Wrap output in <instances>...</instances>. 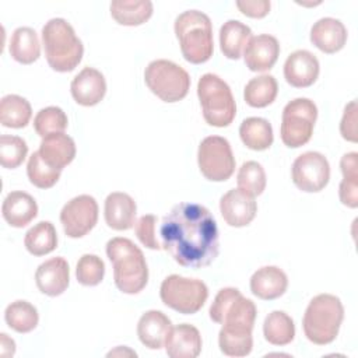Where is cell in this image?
Listing matches in <instances>:
<instances>
[{
    "instance_id": "1",
    "label": "cell",
    "mask_w": 358,
    "mask_h": 358,
    "mask_svg": "<svg viewBox=\"0 0 358 358\" xmlns=\"http://www.w3.org/2000/svg\"><path fill=\"white\" fill-rule=\"evenodd\" d=\"M161 246L176 263L190 268L210 266L220 252L215 218L201 204L179 203L162 218Z\"/></svg>"
},
{
    "instance_id": "2",
    "label": "cell",
    "mask_w": 358,
    "mask_h": 358,
    "mask_svg": "<svg viewBox=\"0 0 358 358\" xmlns=\"http://www.w3.org/2000/svg\"><path fill=\"white\" fill-rule=\"evenodd\" d=\"M210 319L222 324L218 345L227 357H246L253 348L252 330L256 320L253 301L245 298L238 288L227 287L218 291L211 306Z\"/></svg>"
},
{
    "instance_id": "3",
    "label": "cell",
    "mask_w": 358,
    "mask_h": 358,
    "mask_svg": "<svg viewBox=\"0 0 358 358\" xmlns=\"http://www.w3.org/2000/svg\"><path fill=\"white\" fill-rule=\"evenodd\" d=\"M106 255L113 264L115 285L123 294H138L148 282V267L138 246L127 238H112L106 243Z\"/></svg>"
},
{
    "instance_id": "4",
    "label": "cell",
    "mask_w": 358,
    "mask_h": 358,
    "mask_svg": "<svg viewBox=\"0 0 358 358\" xmlns=\"http://www.w3.org/2000/svg\"><path fill=\"white\" fill-rule=\"evenodd\" d=\"M42 43L46 62L55 71H73L83 59V42L64 18H52L43 25Z\"/></svg>"
},
{
    "instance_id": "5",
    "label": "cell",
    "mask_w": 358,
    "mask_h": 358,
    "mask_svg": "<svg viewBox=\"0 0 358 358\" xmlns=\"http://www.w3.org/2000/svg\"><path fill=\"white\" fill-rule=\"evenodd\" d=\"M175 34L183 57L193 64L210 60L214 52L213 25L207 14L199 10H187L175 20Z\"/></svg>"
},
{
    "instance_id": "6",
    "label": "cell",
    "mask_w": 358,
    "mask_h": 358,
    "mask_svg": "<svg viewBox=\"0 0 358 358\" xmlns=\"http://www.w3.org/2000/svg\"><path fill=\"white\" fill-rule=\"evenodd\" d=\"M344 319V306L338 296L319 294L306 306L302 327L306 338L316 345H326L336 340Z\"/></svg>"
},
{
    "instance_id": "7",
    "label": "cell",
    "mask_w": 358,
    "mask_h": 358,
    "mask_svg": "<svg viewBox=\"0 0 358 358\" xmlns=\"http://www.w3.org/2000/svg\"><path fill=\"white\" fill-rule=\"evenodd\" d=\"M197 96L204 120L214 127H225L236 115V105L229 85L217 74L206 73L199 78Z\"/></svg>"
},
{
    "instance_id": "8",
    "label": "cell",
    "mask_w": 358,
    "mask_h": 358,
    "mask_svg": "<svg viewBox=\"0 0 358 358\" xmlns=\"http://www.w3.org/2000/svg\"><path fill=\"white\" fill-rule=\"evenodd\" d=\"M144 81L148 90L164 102L183 99L190 88V76L179 64L158 59L148 63L144 70Z\"/></svg>"
},
{
    "instance_id": "9",
    "label": "cell",
    "mask_w": 358,
    "mask_h": 358,
    "mask_svg": "<svg viewBox=\"0 0 358 358\" xmlns=\"http://www.w3.org/2000/svg\"><path fill=\"white\" fill-rule=\"evenodd\" d=\"M159 296L168 308L183 315H193L206 303L208 288L199 278L171 274L162 281Z\"/></svg>"
},
{
    "instance_id": "10",
    "label": "cell",
    "mask_w": 358,
    "mask_h": 358,
    "mask_svg": "<svg viewBox=\"0 0 358 358\" xmlns=\"http://www.w3.org/2000/svg\"><path fill=\"white\" fill-rule=\"evenodd\" d=\"M317 119V108L309 98H295L289 101L281 116L280 136L282 143L289 148H298L306 144Z\"/></svg>"
},
{
    "instance_id": "11",
    "label": "cell",
    "mask_w": 358,
    "mask_h": 358,
    "mask_svg": "<svg viewBox=\"0 0 358 358\" xmlns=\"http://www.w3.org/2000/svg\"><path fill=\"white\" fill-rule=\"evenodd\" d=\"M197 164L203 176L211 182L229 179L235 171V157L229 141L221 136H208L201 140Z\"/></svg>"
},
{
    "instance_id": "12",
    "label": "cell",
    "mask_w": 358,
    "mask_h": 358,
    "mask_svg": "<svg viewBox=\"0 0 358 358\" xmlns=\"http://www.w3.org/2000/svg\"><path fill=\"white\" fill-rule=\"evenodd\" d=\"M294 185L306 193L323 190L330 179L327 158L317 151H306L298 155L291 168Z\"/></svg>"
},
{
    "instance_id": "13",
    "label": "cell",
    "mask_w": 358,
    "mask_h": 358,
    "mask_svg": "<svg viewBox=\"0 0 358 358\" xmlns=\"http://www.w3.org/2000/svg\"><path fill=\"white\" fill-rule=\"evenodd\" d=\"M98 221V203L90 194H80L69 200L60 211V222L70 238H83Z\"/></svg>"
},
{
    "instance_id": "14",
    "label": "cell",
    "mask_w": 358,
    "mask_h": 358,
    "mask_svg": "<svg viewBox=\"0 0 358 358\" xmlns=\"http://www.w3.org/2000/svg\"><path fill=\"white\" fill-rule=\"evenodd\" d=\"M220 211L229 227L241 228L249 225L257 213L255 196L242 189L228 190L220 200Z\"/></svg>"
},
{
    "instance_id": "15",
    "label": "cell",
    "mask_w": 358,
    "mask_h": 358,
    "mask_svg": "<svg viewBox=\"0 0 358 358\" xmlns=\"http://www.w3.org/2000/svg\"><path fill=\"white\" fill-rule=\"evenodd\" d=\"M319 71L317 57L305 49L292 52L284 63L285 81L295 88L310 87L317 80Z\"/></svg>"
},
{
    "instance_id": "16",
    "label": "cell",
    "mask_w": 358,
    "mask_h": 358,
    "mask_svg": "<svg viewBox=\"0 0 358 358\" xmlns=\"http://www.w3.org/2000/svg\"><path fill=\"white\" fill-rule=\"evenodd\" d=\"M38 289L48 296L62 295L70 282V268L66 259L57 256L41 263L35 271Z\"/></svg>"
},
{
    "instance_id": "17",
    "label": "cell",
    "mask_w": 358,
    "mask_h": 358,
    "mask_svg": "<svg viewBox=\"0 0 358 358\" xmlns=\"http://www.w3.org/2000/svg\"><path fill=\"white\" fill-rule=\"evenodd\" d=\"M280 56V43L275 36L260 34L252 36L243 50V60L250 71L270 70Z\"/></svg>"
},
{
    "instance_id": "18",
    "label": "cell",
    "mask_w": 358,
    "mask_h": 358,
    "mask_svg": "<svg viewBox=\"0 0 358 358\" xmlns=\"http://www.w3.org/2000/svg\"><path fill=\"white\" fill-rule=\"evenodd\" d=\"M70 91L74 101L83 106L99 103L106 94L103 74L94 67H84L71 81Z\"/></svg>"
},
{
    "instance_id": "19",
    "label": "cell",
    "mask_w": 358,
    "mask_h": 358,
    "mask_svg": "<svg viewBox=\"0 0 358 358\" xmlns=\"http://www.w3.org/2000/svg\"><path fill=\"white\" fill-rule=\"evenodd\" d=\"M136 201L127 193L113 192L105 199V221L115 231L130 229L136 224Z\"/></svg>"
},
{
    "instance_id": "20",
    "label": "cell",
    "mask_w": 358,
    "mask_h": 358,
    "mask_svg": "<svg viewBox=\"0 0 358 358\" xmlns=\"http://www.w3.org/2000/svg\"><path fill=\"white\" fill-rule=\"evenodd\" d=\"M171 319L161 310H147L137 323V336L143 345L150 350H159L165 345L172 330Z\"/></svg>"
},
{
    "instance_id": "21",
    "label": "cell",
    "mask_w": 358,
    "mask_h": 358,
    "mask_svg": "<svg viewBox=\"0 0 358 358\" xmlns=\"http://www.w3.org/2000/svg\"><path fill=\"white\" fill-rule=\"evenodd\" d=\"M200 331L189 323L172 327L165 341V351L171 358H196L201 352Z\"/></svg>"
},
{
    "instance_id": "22",
    "label": "cell",
    "mask_w": 358,
    "mask_h": 358,
    "mask_svg": "<svg viewBox=\"0 0 358 358\" xmlns=\"http://www.w3.org/2000/svg\"><path fill=\"white\" fill-rule=\"evenodd\" d=\"M347 28L340 20L324 17L317 20L310 29V42L324 53L341 50L347 42Z\"/></svg>"
},
{
    "instance_id": "23",
    "label": "cell",
    "mask_w": 358,
    "mask_h": 358,
    "mask_svg": "<svg viewBox=\"0 0 358 358\" xmlns=\"http://www.w3.org/2000/svg\"><path fill=\"white\" fill-rule=\"evenodd\" d=\"M287 287L288 277L277 266L260 267L250 277V291L260 299H277L284 295Z\"/></svg>"
},
{
    "instance_id": "24",
    "label": "cell",
    "mask_w": 358,
    "mask_h": 358,
    "mask_svg": "<svg viewBox=\"0 0 358 358\" xmlns=\"http://www.w3.org/2000/svg\"><path fill=\"white\" fill-rule=\"evenodd\" d=\"M3 218L14 228H22L28 225L38 214L36 200L21 190L10 192L1 206Z\"/></svg>"
},
{
    "instance_id": "25",
    "label": "cell",
    "mask_w": 358,
    "mask_h": 358,
    "mask_svg": "<svg viewBox=\"0 0 358 358\" xmlns=\"http://www.w3.org/2000/svg\"><path fill=\"white\" fill-rule=\"evenodd\" d=\"M38 151L49 165L63 169L76 157V143L64 133H52L42 137Z\"/></svg>"
},
{
    "instance_id": "26",
    "label": "cell",
    "mask_w": 358,
    "mask_h": 358,
    "mask_svg": "<svg viewBox=\"0 0 358 358\" xmlns=\"http://www.w3.org/2000/svg\"><path fill=\"white\" fill-rule=\"evenodd\" d=\"M252 38V29L238 21L228 20L220 28V48L225 57L236 60L245 50L249 39Z\"/></svg>"
},
{
    "instance_id": "27",
    "label": "cell",
    "mask_w": 358,
    "mask_h": 358,
    "mask_svg": "<svg viewBox=\"0 0 358 358\" xmlns=\"http://www.w3.org/2000/svg\"><path fill=\"white\" fill-rule=\"evenodd\" d=\"M8 52L10 56L21 64L36 62L41 56V43L35 29L29 27L17 28L11 35Z\"/></svg>"
},
{
    "instance_id": "28",
    "label": "cell",
    "mask_w": 358,
    "mask_h": 358,
    "mask_svg": "<svg viewBox=\"0 0 358 358\" xmlns=\"http://www.w3.org/2000/svg\"><path fill=\"white\" fill-rule=\"evenodd\" d=\"M152 10L150 0H115L110 3L112 18L126 27L144 24L152 15Z\"/></svg>"
},
{
    "instance_id": "29",
    "label": "cell",
    "mask_w": 358,
    "mask_h": 358,
    "mask_svg": "<svg viewBox=\"0 0 358 358\" xmlns=\"http://www.w3.org/2000/svg\"><path fill=\"white\" fill-rule=\"evenodd\" d=\"M242 143L253 151H264L270 148L274 140L273 127L263 117H248L239 126Z\"/></svg>"
},
{
    "instance_id": "30",
    "label": "cell",
    "mask_w": 358,
    "mask_h": 358,
    "mask_svg": "<svg viewBox=\"0 0 358 358\" xmlns=\"http://www.w3.org/2000/svg\"><path fill=\"white\" fill-rule=\"evenodd\" d=\"M32 116L31 103L15 94H8L0 101V123L4 127H25Z\"/></svg>"
},
{
    "instance_id": "31",
    "label": "cell",
    "mask_w": 358,
    "mask_h": 358,
    "mask_svg": "<svg viewBox=\"0 0 358 358\" xmlns=\"http://www.w3.org/2000/svg\"><path fill=\"white\" fill-rule=\"evenodd\" d=\"M27 250L34 256H45L57 248V232L50 221H41L29 228L24 238Z\"/></svg>"
},
{
    "instance_id": "32",
    "label": "cell",
    "mask_w": 358,
    "mask_h": 358,
    "mask_svg": "<svg viewBox=\"0 0 358 358\" xmlns=\"http://www.w3.org/2000/svg\"><path fill=\"white\" fill-rule=\"evenodd\" d=\"M278 92L277 80L271 74H262L252 78L243 91L245 102L252 108H266L274 102Z\"/></svg>"
},
{
    "instance_id": "33",
    "label": "cell",
    "mask_w": 358,
    "mask_h": 358,
    "mask_svg": "<svg viewBox=\"0 0 358 358\" xmlns=\"http://www.w3.org/2000/svg\"><path fill=\"white\" fill-rule=\"evenodd\" d=\"M263 334L273 345H287L295 337L294 320L282 310H273L264 319Z\"/></svg>"
},
{
    "instance_id": "34",
    "label": "cell",
    "mask_w": 358,
    "mask_h": 358,
    "mask_svg": "<svg viewBox=\"0 0 358 358\" xmlns=\"http://www.w3.org/2000/svg\"><path fill=\"white\" fill-rule=\"evenodd\" d=\"M6 323L10 329L17 333H29L32 331L39 322V315L36 308L28 301H14L11 302L4 312Z\"/></svg>"
},
{
    "instance_id": "35",
    "label": "cell",
    "mask_w": 358,
    "mask_h": 358,
    "mask_svg": "<svg viewBox=\"0 0 358 358\" xmlns=\"http://www.w3.org/2000/svg\"><path fill=\"white\" fill-rule=\"evenodd\" d=\"M62 173V169L53 168L49 165L39 154V151H35L27 164V175L29 182L39 187V189H49L56 185Z\"/></svg>"
},
{
    "instance_id": "36",
    "label": "cell",
    "mask_w": 358,
    "mask_h": 358,
    "mask_svg": "<svg viewBox=\"0 0 358 358\" xmlns=\"http://www.w3.org/2000/svg\"><path fill=\"white\" fill-rule=\"evenodd\" d=\"M238 187L252 196H260L266 189V172L264 168L256 161H246L236 175Z\"/></svg>"
},
{
    "instance_id": "37",
    "label": "cell",
    "mask_w": 358,
    "mask_h": 358,
    "mask_svg": "<svg viewBox=\"0 0 358 358\" xmlns=\"http://www.w3.org/2000/svg\"><path fill=\"white\" fill-rule=\"evenodd\" d=\"M67 123V116L59 106L43 108L34 117V129L41 137L52 133H63Z\"/></svg>"
},
{
    "instance_id": "38",
    "label": "cell",
    "mask_w": 358,
    "mask_h": 358,
    "mask_svg": "<svg viewBox=\"0 0 358 358\" xmlns=\"http://www.w3.org/2000/svg\"><path fill=\"white\" fill-rule=\"evenodd\" d=\"M28 154V145L18 136L3 134L0 137V164L3 168L14 169L20 166Z\"/></svg>"
},
{
    "instance_id": "39",
    "label": "cell",
    "mask_w": 358,
    "mask_h": 358,
    "mask_svg": "<svg viewBox=\"0 0 358 358\" xmlns=\"http://www.w3.org/2000/svg\"><path fill=\"white\" fill-rule=\"evenodd\" d=\"M105 275V263L103 260L92 253L83 255L76 266V277L81 285L95 287L98 285Z\"/></svg>"
},
{
    "instance_id": "40",
    "label": "cell",
    "mask_w": 358,
    "mask_h": 358,
    "mask_svg": "<svg viewBox=\"0 0 358 358\" xmlns=\"http://www.w3.org/2000/svg\"><path fill=\"white\" fill-rule=\"evenodd\" d=\"M155 224H157V217L154 214H144L134 224V232L138 241L145 248L152 250H158L162 248L155 236Z\"/></svg>"
},
{
    "instance_id": "41",
    "label": "cell",
    "mask_w": 358,
    "mask_h": 358,
    "mask_svg": "<svg viewBox=\"0 0 358 358\" xmlns=\"http://www.w3.org/2000/svg\"><path fill=\"white\" fill-rule=\"evenodd\" d=\"M340 133L344 140L357 143L358 134H357V101H351L345 105L344 113L340 123Z\"/></svg>"
},
{
    "instance_id": "42",
    "label": "cell",
    "mask_w": 358,
    "mask_h": 358,
    "mask_svg": "<svg viewBox=\"0 0 358 358\" xmlns=\"http://www.w3.org/2000/svg\"><path fill=\"white\" fill-rule=\"evenodd\" d=\"M238 10L250 18H263L270 13L271 3L268 0H239L236 1Z\"/></svg>"
},
{
    "instance_id": "43",
    "label": "cell",
    "mask_w": 358,
    "mask_h": 358,
    "mask_svg": "<svg viewBox=\"0 0 358 358\" xmlns=\"http://www.w3.org/2000/svg\"><path fill=\"white\" fill-rule=\"evenodd\" d=\"M338 196H340V201L344 206L350 208H357L358 207V180L343 178L338 187Z\"/></svg>"
},
{
    "instance_id": "44",
    "label": "cell",
    "mask_w": 358,
    "mask_h": 358,
    "mask_svg": "<svg viewBox=\"0 0 358 358\" xmlns=\"http://www.w3.org/2000/svg\"><path fill=\"white\" fill-rule=\"evenodd\" d=\"M340 168L344 179L358 180V154L355 151L344 154L340 161Z\"/></svg>"
},
{
    "instance_id": "45",
    "label": "cell",
    "mask_w": 358,
    "mask_h": 358,
    "mask_svg": "<svg viewBox=\"0 0 358 358\" xmlns=\"http://www.w3.org/2000/svg\"><path fill=\"white\" fill-rule=\"evenodd\" d=\"M0 354L3 357H13L15 354V343L6 333L0 334Z\"/></svg>"
},
{
    "instance_id": "46",
    "label": "cell",
    "mask_w": 358,
    "mask_h": 358,
    "mask_svg": "<svg viewBox=\"0 0 358 358\" xmlns=\"http://www.w3.org/2000/svg\"><path fill=\"white\" fill-rule=\"evenodd\" d=\"M124 355V354H129V355H137L134 351H131V350H129V348H126V347H117L116 350H113V351H110V352H108V357H112V355Z\"/></svg>"
}]
</instances>
